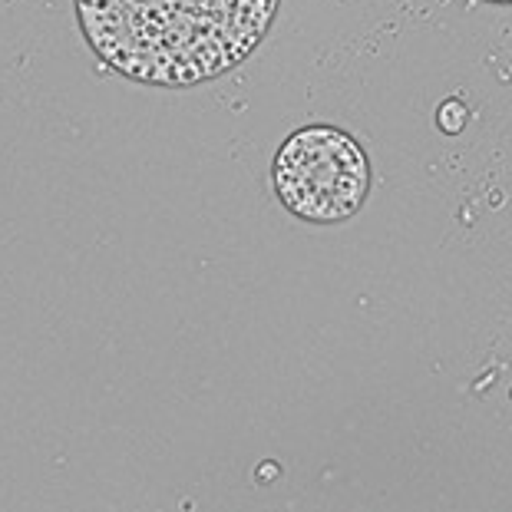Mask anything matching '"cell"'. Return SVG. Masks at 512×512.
Here are the masks:
<instances>
[{
	"label": "cell",
	"mask_w": 512,
	"mask_h": 512,
	"mask_svg": "<svg viewBox=\"0 0 512 512\" xmlns=\"http://www.w3.org/2000/svg\"><path fill=\"white\" fill-rule=\"evenodd\" d=\"M281 0H76L83 34L116 73L192 86L245 63Z\"/></svg>",
	"instance_id": "6da1fadb"
},
{
	"label": "cell",
	"mask_w": 512,
	"mask_h": 512,
	"mask_svg": "<svg viewBox=\"0 0 512 512\" xmlns=\"http://www.w3.org/2000/svg\"><path fill=\"white\" fill-rule=\"evenodd\" d=\"M271 179L291 215L301 222L334 225L361 212L370 192V162L351 133L318 123L285 139Z\"/></svg>",
	"instance_id": "7a4b0ae2"
},
{
	"label": "cell",
	"mask_w": 512,
	"mask_h": 512,
	"mask_svg": "<svg viewBox=\"0 0 512 512\" xmlns=\"http://www.w3.org/2000/svg\"><path fill=\"white\" fill-rule=\"evenodd\" d=\"M437 123H440V129H443V133L456 136V133H460V129L466 126V106H463L460 100H446V103L440 106V116H437Z\"/></svg>",
	"instance_id": "3957f363"
},
{
	"label": "cell",
	"mask_w": 512,
	"mask_h": 512,
	"mask_svg": "<svg viewBox=\"0 0 512 512\" xmlns=\"http://www.w3.org/2000/svg\"><path fill=\"white\" fill-rule=\"evenodd\" d=\"M489 4H512V0H489Z\"/></svg>",
	"instance_id": "277c9868"
}]
</instances>
